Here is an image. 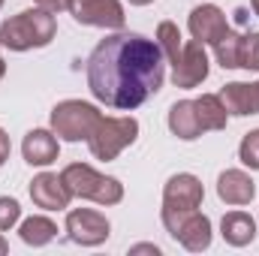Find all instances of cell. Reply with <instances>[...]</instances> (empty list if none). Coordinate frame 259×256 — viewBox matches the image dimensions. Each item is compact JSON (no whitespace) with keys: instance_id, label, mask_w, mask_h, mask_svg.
<instances>
[{"instance_id":"cell-1","label":"cell","mask_w":259,"mask_h":256,"mask_svg":"<svg viewBox=\"0 0 259 256\" xmlns=\"http://www.w3.org/2000/svg\"><path fill=\"white\" fill-rule=\"evenodd\" d=\"M166 58L157 39L118 30L97 42L88 58V88L109 109L133 112L163 88Z\"/></svg>"},{"instance_id":"cell-2","label":"cell","mask_w":259,"mask_h":256,"mask_svg":"<svg viewBox=\"0 0 259 256\" xmlns=\"http://www.w3.org/2000/svg\"><path fill=\"white\" fill-rule=\"evenodd\" d=\"M58 33L55 12L36 6L24 9L0 24V46L9 52H30V49H46Z\"/></svg>"},{"instance_id":"cell-3","label":"cell","mask_w":259,"mask_h":256,"mask_svg":"<svg viewBox=\"0 0 259 256\" xmlns=\"http://www.w3.org/2000/svg\"><path fill=\"white\" fill-rule=\"evenodd\" d=\"M66 190L78 199H91L97 205H118L124 199V184L118 178H109V175H100L97 169L84 166V163H69L64 172Z\"/></svg>"},{"instance_id":"cell-4","label":"cell","mask_w":259,"mask_h":256,"mask_svg":"<svg viewBox=\"0 0 259 256\" xmlns=\"http://www.w3.org/2000/svg\"><path fill=\"white\" fill-rule=\"evenodd\" d=\"M202 199H205V187H202V181H199L196 175H190V172L172 175V178L166 181V187H163V211H160L166 232H169L181 217H187L190 211H199Z\"/></svg>"},{"instance_id":"cell-5","label":"cell","mask_w":259,"mask_h":256,"mask_svg":"<svg viewBox=\"0 0 259 256\" xmlns=\"http://www.w3.org/2000/svg\"><path fill=\"white\" fill-rule=\"evenodd\" d=\"M100 109L84 100H64L52 109V133L64 142H88L94 127L100 124Z\"/></svg>"},{"instance_id":"cell-6","label":"cell","mask_w":259,"mask_h":256,"mask_svg":"<svg viewBox=\"0 0 259 256\" xmlns=\"http://www.w3.org/2000/svg\"><path fill=\"white\" fill-rule=\"evenodd\" d=\"M139 136V121L136 118H100V124L94 127L88 148L97 160H115L124 148H130Z\"/></svg>"},{"instance_id":"cell-7","label":"cell","mask_w":259,"mask_h":256,"mask_svg":"<svg viewBox=\"0 0 259 256\" xmlns=\"http://www.w3.org/2000/svg\"><path fill=\"white\" fill-rule=\"evenodd\" d=\"M112 232V223L106 220V214L94 211V208H75L66 214V235L72 244L81 247H100Z\"/></svg>"},{"instance_id":"cell-8","label":"cell","mask_w":259,"mask_h":256,"mask_svg":"<svg viewBox=\"0 0 259 256\" xmlns=\"http://www.w3.org/2000/svg\"><path fill=\"white\" fill-rule=\"evenodd\" d=\"M69 12L78 24L106 27V30H121L124 21H127L121 0H72Z\"/></svg>"},{"instance_id":"cell-9","label":"cell","mask_w":259,"mask_h":256,"mask_svg":"<svg viewBox=\"0 0 259 256\" xmlns=\"http://www.w3.org/2000/svg\"><path fill=\"white\" fill-rule=\"evenodd\" d=\"M190 33H193L196 42L202 46H217L226 33H229V21H226V12L214 3H202L190 12Z\"/></svg>"},{"instance_id":"cell-10","label":"cell","mask_w":259,"mask_h":256,"mask_svg":"<svg viewBox=\"0 0 259 256\" xmlns=\"http://www.w3.org/2000/svg\"><path fill=\"white\" fill-rule=\"evenodd\" d=\"M208 78V55H205V46L202 42H184L181 49V58L178 64L172 66V81L175 88H199L202 81Z\"/></svg>"},{"instance_id":"cell-11","label":"cell","mask_w":259,"mask_h":256,"mask_svg":"<svg viewBox=\"0 0 259 256\" xmlns=\"http://www.w3.org/2000/svg\"><path fill=\"white\" fill-rule=\"evenodd\" d=\"M30 199H33V205L42 208V211H64V208H69L72 193L66 190V184H64L61 175L42 172V175H36V178L30 181Z\"/></svg>"},{"instance_id":"cell-12","label":"cell","mask_w":259,"mask_h":256,"mask_svg":"<svg viewBox=\"0 0 259 256\" xmlns=\"http://www.w3.org/2000/svg\"><path fill=\"white\" fill-rule=\"evenodd\" d=\"M169 235L175 241H181L190 253H202V250L211 247V220L205 214H199V211H190L187 217H181L169 229Z\"/></svg>"},{"instance_id":"cell-13","label":"cell","mask_w":259,"mask_h":256,"mask_svg":"<svg viewBox=\"0 0 259 256\" xmlns=\"http://www.w3.org/2000/svg\"><path fill=\"white\" fill-rule=\"evenodd\" d=\"M226 106L229 115L235 118H247V115H259V81H229L220 88L217 94Z\"/></svg>"},{"instance_id":"cell-14","label":"cell","mask_w":259,"mask_h":256,"mask_svg":"<svg viewBox=\"0 0 259 256\" xmlns=\"http://www.w3.org/2000/svg\"><path fill=\"white\" fill-rule=\"evenodd\" d=\"M217 196H220V202H226V205H250L253 196H256V184H253V178H250L247 172H241V169H226V172H220V178H217Z\"/></svg>"},{"instance_id":"cell-15","label":"cell","mask_w":259,"mask_h":256,"mask_svg":"<svg viewBox=\"0 0 259 256\" xmlns=\"http://www.w3.org/2000/svg\"><path fill=\"white\" fill-rule=\"evenodd\" d=\"M21 154L30 166H52L61 154L58 136L52 130H30L21 142Z\"/></svg>"},{"instance_id":"cell-16","label":"cell","mask_w":259,"mask_h":256,"mask_svg":"<svg viewBox=\"0 0 259 256\" xmlns=\"http://www.w3.org/2000/svg\"><path fill=\"white\" fill-rule=\"evenodd\" d=\"M169 130L172 136L184 139V142H196L205 130L199 124V115H196V103L193 100H181L169 109Z\"/></svg>"},{"instance_id":"cell-17","label":"cell","mask_w":259,"mask_h":256,"mask_svg":"<svg viewBox=\"0 0 259 256\" xmlns=\"http://www.w3.org/2000/svg\"><path fill=\"white\" fill-rule=\"evenodd\" d=\"M220 235L232 247H247L256 238V223L247 211H229L220 223Z\"/></svg>"},{"instance_id":"cell-18","label":"cell","mask_w":259,"mask_h":256,"mask_svg":"<svg viewBox=\"0 0 259 256\" xmlns=\"http://www.w3.org/2000/svg\"><path fill=\"white\" fill-rule=\"evenodd\" d=\"M196 103V115H199V124L202 130H226V121H229V112L223 106V100L217 94H202Z\"/></svg>"},{"instance_id":"cell-19","label":"cell","mask_w":259,"mask_h":256,"mask_svg":"<svg viewBox=\"0 0 259 256\" xmlns=\"http://www.w3.org/2000/svg\"><path fill=\"white\" fill-rule=\"evenodd\" d=\"M18 235H21V241L30 244V247H46V244L58 235V226H55L49 217H27V220H21Z\"/></svg>"},{"instance_id":"cell-20","label":"cell","mask_w":259,"mask_h":256,"mask_svg":"<svg viewBox=\"0 0 259 256\" xmlns=\"http://www.w3.org/2000/svg\"><path fill=\"white\" fill-rule=\"evenodd\" d=\"M157 46H160V52H163V58H166L169 64L172 66L178 64L181 49H184L178 24H172V21H160V27H157Z\"/></svg>"},{"instance_id":"cell-21","label":"cell","mask_w":259,"mask_h":256,"mask_svg":"<svg viewBox=\"0 0 259 256\" xmlns=\"http://www.w3.org/2000/svg\"><path fill=\"white\" fill-rule=\"evenodd\" d=\"M238 49H241V33L229 30L217 46H214V55H217V64L223 69H238Z\"/></svg>"},{"instance_id":"cell-22","label":"cell","mask_w":259,"mask_h":256,"mask_svg":"<svg viewBox=\"0 0 259 256\" xmlns=\"http://www.w3.org/2000/svg\"><path fill=\"white\" fill-rule=\"evenodd\" d=\"M238 69H256L259 72V33H241V49H238Z\"/></svg>"},{"instance_id":"cell-23","label":"cell","mask_w":259,"mask_h":256,"mask_svg":"<svg viewBox=\"0 0 259 256\" xmlns=\"http://www.w3.org/2000/svg\"><path fill=\"white\" fill-rule=\"evenodd\" d=\"M238 160L247 166V169H259V130L247 133L238 145Z\"/></svg>"},{"instance_id":"cell-24","label":"cell","mask_w":259,"mask_h":256,"mask_svg":"<svg viewBox=\"0 0 259 256\" xmlns=\"http://www.w3.org/2000/svg\"><path fill=\"white\" fill-rule=\"evenodd\" d=\"M21 217V205L9 196H0V232H9Z\"/></svg>"},{"instance_id":"cell-25","label":"cell","mask_w":259,"mask_h":256,"mask_svg":"<svg viewBox=\"0 0 259 256\" xmlns=\"http://www.w3.org/2000/svg\"><path fill=\"white\" fill-rule=\"evenodd\" d=\"M33 3L42 6V9H49V12H64V9H69L72 0H33Z\"/></svg>"},{"instance_id":"cell-26","label":"cell","mask_w":259,"mask_h":256,"mask_svg":"<svg viewBox=\"0 0 259 256\" xmlns=\"http://www.w3.org/2000/svg\"><path fill=\"white\" fill-rule=\"evenodd\" d=\"M9 151H12V145H9V136L3 133V127H0V166L9 160Z\"/></svg>"},{"instance_id":"cell-27","label":"cell","mask_w":259,"mask_h":256,"mask_svg":"<svg viewBox=\"0 0 259 256\" xmlns=\"http://www.w3.org/2000/svg\"><path fill=\"white\" fill-rule=\"evenodd\" d=\"M130 253H154V256H160V247H157V244H136Z\"/></svg>"},{"instance_id":"cell-28","label":"cell","mask_w":259,"mask_h":256,"mask_svg":"<svg viewBox=\"0 0 259 256\" xmlns=\"http://www.w3.org/2000/svg\"><path fill=\"white\" fill-rule=\"evenodd\" d=\"M6 250H9V244H6V241H3V235H0V256L6 253Z\"/></svg>"},{"instance_id":"cell-29","label":"cell","mask_w":259,"mask_h":256,"mask_svg":"<svg viewBox=\"0 0 259 256\" xmlns=\"http://www.w3.org/2000/svg\"><path fill=\"white\" fill-rule=\"evenodd\" d=\"M6 75V64H3V58H0V78Z\"/></svg>"},{"instance_id":"cell-30","label":"cell","mask_w":259,"mask_h":256,"mask_svg":"<svg viewBox=\"0 0 259 256\" xmlns=\"http://www.w3.org/2000/svg\"><path fill=\"white\" fill-rule=\"evenodd\" d=\"M250 6H253V12L259 15V0H250Z\"/></svg>"},{"instance_id":"cell-31","label":"cell","mask_w":259,"mask_h":256,"mask_svg":"<svg viewBox=\"0 0 259 256\" xmlns=\"http://www.w3.org/2000/svg\"><path fill=\"white\" fill-rule=\"evenodd\" d=\"M0 6H3V0H0Z\"/></svg>"}]
</instances>
